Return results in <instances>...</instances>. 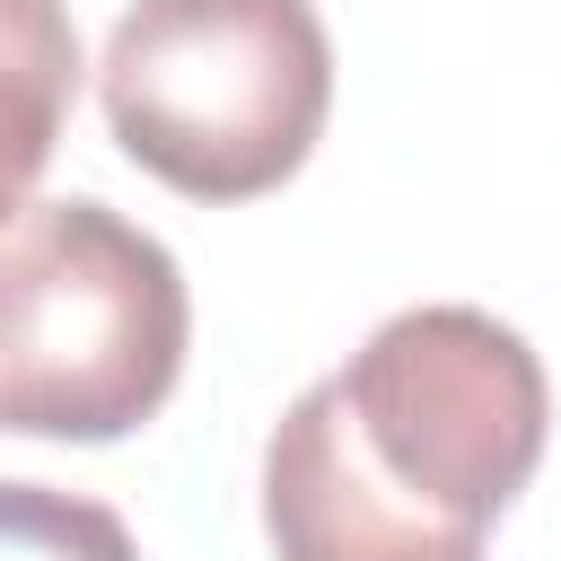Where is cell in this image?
I'll use <instances>...</instances> for the list:
<instances>
[{
    "label": "cell",
    "instance_id": "6da1fadb",
    "mask_svg": "<svg viewBox=\"0 0 561 561\" xmlns=\"http://www.w3.org/2000/svg\"><path fill=\"white\" fill-rule=\"evenodd\" d=\"M552 438V386L491 307H403L263 447L280 561H482Z\"/></svg>",
    "mask_w": 561,
    "mask_h": 561
},
{
    "label": "cell",
    "instance_id": "277c9868",
    "mask_svg": "<svg viewBox=\"0 0 561 561\" xmlns=\"http://www.w3.org/2000/svg\"><path fill=\"white\" fill-rule=\"evenodd\" d=\"M79 70L88 61L70 0H0V219H18L35 175L53 167Z\"/></svg>",
    "mask_w": 561,
    "mask_h": 561
},
{
    "label": "cell",
    "instance_id": "7a4b0ae2",
    "mask_svg": "<svg viewBox=\"0 0 561 561\" xmlns=\"http://www.w3.org/2000/svg\"><path fill=\"white\" fill-rule=\"evenodd\" d=\"M114 149L184 202L280 193L333 114L316 0H131L96 61Z\"/></svg>",
    "mask_w": 561,
    "mask_h": 561
},
{
    "label": "cell",
    "instance_id": "3957f363",
    "mask_svg": "<svg viewBox=\"0 0 561 561\" xmlns=\"http://www.w3.org/2000/svg\"><path fill=\"white\" fill-rule=\"evenodd\" d=\"M193 342L175 254L70 193L0 219V430L114 447L167 412Z\"/></svg>",
    "mask_w": 561,
    "mask_h": 561
},
{
    "label": "cell",
    "instance_id": "5b68a950",
    "mask_svg": "<svg viewBox=\"0 0 561 561\" xmlns=\"http://www.w3.org/2000/svg\"><path fill=\"white\" fill-rule=\"evenodd\" d=\"M0 561H140V543L88 491L0 482Z\"/></svg>",
    "mask_w": 561,
    "mask_h": 561
}]
</instances>
